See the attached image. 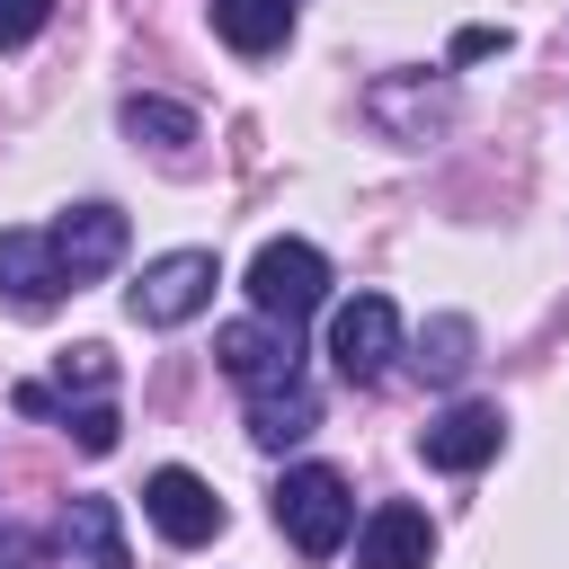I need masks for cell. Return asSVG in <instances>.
<instances>
[{
  "mask_svg": "<svg viewBox=\"0 0 569 569\" xmlns=\"http://www.w3.org/2000/svg\"><path fill=\"white\" fill-rule=\"evenodd\" d=\"M276 533H284L302 560H329V551L356 533L347 471H329V462H293V471L276 480Z\"/></svg>",
  "mask_w": 569,
  "mask_h": 569,
  "instance_id": "1",
  "label": "cell"
},
{
  "mask_svg": "<svg viewBox=\"0 0 569 569\" xmlns=\"http://www.w3.org/2000/svg\"><path fill=\"white\" fill-rule=\"evenodd\" d=\"M249 302H258L267 320L302 329V320L329 302V258H320L311 240H267V249L249 258Z\"/></svg>",
  "mask_w": 569,
  "mask_h": 569,
  "instance_id": "2",
  "label": "cell"
},
{
  "mask_svg": "<svg viewBox=\"0 0 569 569\" xmlns=\"http://www.w3.org/2000/svg\"><path fill=\"white\" fill-rule=\"evenodd\" d=\"M213 284H222L213 249H169V258L142 267V284L124 293V311H133L142 329H178V320H196V311L213 302Z\"/></svg>",
  "mask_w": 569,
  "mask_h": 569,
  "instance_id": "3",
  "label": "cell"
},
{
  "mask_svg": "<svg viewBox=\"0 0 569 569\" xmlns=\"http://www.w3.org/2000/svg\"><path fill=\"white\" fill-rule=\"evenodd\" d=\"M391 356H400V311H391V293H356V302H338L329 311V365H338V382H382L391 373Z\"/></svg>",
  "mask_w": 569,
  "mask_h": 569,
  "instance_id": "4",
  "label": "cell"
},
{
  "mask_svg": "<svg viewBox=\"0 0 569 569\" xmlns=\"http://www.w3.org/2000/svg\"><path fill=\"white\" fill-rule=\"evenodd\" d=\"M213 356H222V373L258 400V391H284V382H302V347H293V329L284 320H222L213 329Z\"/></svg>",
  "mask_w": 569,
  "mask_h": 569,
  "instance_id": "5",
  "label": "cell"
},
{
  "mask_svg": "<svg viewBox=\"0 0 569 569\" xmlns=\"http://www.w3.org/2000/svg\"><path fill=\"white\" fill-rule=\"evenodd\" d=\"M142 516L160 525V542H178V551H196V542H213L231 516H222V498L187 471V462H160L151 480H142Z\"/></svg>",
  "mask_w": 569,
  "mask_h": 569,
  "instance_id": "6",
  "label": "cell"
},
{
  "mask_svg": "<svg viewBox=\"0 0 569 569\" xmlns=\"http://www.w3.org/2000/svg\"><path fill=\"white\" fill-rule=\"evenodd\" d=\"M62 293H71V276L53 258V231H0V302L27 311V320H44Z\"/></svg>",
  "mask_w": 569,
  "mask_h": 569,
  "instance_id": "7",
  "label": "cell"
},
{
  "mask_svg": "<svg viewBox=\"0 0 569 569\" xmlns=\"http://www.w3.org/2000/svg\"><path fill=\"white\" fill-rule=\"evenodd\" d=\"M498 445H507V418H498L489 400H453V409L427 418V436H418V453H427L436 471H480V462H498Z\"/></svg>",
  "mask_w": 569,
  "mask_h": 569,
  "instance_id": "8",
  "label": "cell"
},
{
  "mask_svg": "<svg viewBox=\"0 0 569 569\" xmlns=\"http://www.w3.org/2000/svg\"><path fill=\"white\" fill-rule=\"evenodd\" d=\"M427 560H436V525H427V507L382 498V507L356 525V569H427Z\"/></svg>",
  "mask_w": 569,
  "mask_h": 569,
  "instance_id": "9",
  "label": "cell"
},
{
  "mask_svg": "<svg viewBox=\"0 0 569 569\" xmlns=\"http://www.w3.org/2000/svg\"><path fill=\"white\" fill-rule=\"evenodd\" d=\"M53 258H62L71 284L107 276V267L124 258V213H116V204H71V213L53 222Z\"/></svg>",
  "mask_w": 569,
  "mask_h": 569,
  "instance_id": "10",
  "label": "cell"
},
{
  "mask_svg": "<svg viewBox=\"0 0 569 569\" xmlns=\"http://www.w3.org/2000/svg\"><path fill=\"white\" fill-rule=\"evenodd\" d=\"M373 124L391 133V142H427L445 116H453V89L445 80H373Z\"/></svg>",
  "mask_w": 569,
  "mask_h": 569,
  "instance_id": "11",
  "label": "cell"
},
{
  "mask_svg": "<svg viewBox=\"0 0 569 569\" xmlns=\"http://www.w3.org/2000/svg\"><path fill=\"white\" fill-rule=\"evenodd\" d=\"M311 427H320L311 382H284V391H258V400H249V445H258V453H284V445H302Z\"/></svg>",
  "mask_w": 569,
  "mask_h": 569,
  "instance_id": "12",
  "label": "cell"
},
{
  "mask_svg": "<svg viewBox=\"0 0 569 569\" xmlns=\"http://www.w3.org/2000/svg\"><path fill=\"white\" fill-rule=\"evenodd\" d=\"M62 542L80 551V569H133L116 498H71V516H62Z\"/></svg>",
  "mask_w": 569,
  "mask_h": 569,
  "instance_id": "13",
  "label": "cell"
},
{
  "mask_svg": "<svg viewBox=\"0 0 569 569\" xmlns=\"http://www.w3.org/2000/svg\"><path fill=\"white\" fill-rule=\"evenodd\" d=\"M213 36L231 53H276L293 36V0H213Z\"/></svg>",
  "mask_w": 569,
  "mask_h": 569,
  "instance_id": "14",
  "label": "cell"
},
{
  "mask_svg": "<svg viewBox=\"0 0 569 569\" xmlns=\"http://www.w3.org/2000/svg\"><path fill=\"white\" fill-rule=\"evenodd\" d=\"M471 347H480V329H471L462 311H445V320L418 329V373H427V382H462V373H471Z\"/></svg>",
  "mask_w": 569,
  "mask_h": 569,
  "instance_id": "15",
  "label": "cell"
},
{
  "mask_svg": "<svg viewBox=\"0 0 569 569\" xmlns=\"http://www.w3.org/2000/svg\"><path fill=\"white\" fill-rule=\"evenodd\" d=\"M116 124H124L133 142H151V151L196 142V107H178V98H124V107H116Z\"/></svg>",
  "mask_w": 569,
  "mask_h": 569,
  "instance_id": "16",
  "label": "cell"
},
{
  "mask_svg": "<svg viewBox=\"0 0 569 569\" xmlns=\"http://www.w3.org/2000/svg\"><path fill=\"white\" fill-rule=\"evenodd\" d=\"M116 382V356L89 338V347H62V391H107Z\"/></svg>",
  "mask_w": 569,
  "mask_h": 569,
  "instance_id": "17",
  "label": "cell"
},
{
  "mask_svg": "<svg viewBox=\"0 0 569 569\" xmlns=\"http://www.w3.org/2000/svg\"><path fill=\"white\" fill-rule=\"evenodd\" d=\"M62 427H71V445H80V453H116V436H124V418H116L107 400H89V409H71Z\"/></svg>",
  "mask_w": 569,
  "mask_h": 569,
  "instance_id": "18",
  "label": "cell"
},
{
  "mask_svg": "<svg viewBox=\"0 0 569 569\" xmlns=\"http://www.w3.org/2000/svg\"><path fill=\"white\" fill-rule=\"evenodd\" d=\"M44 18H53V0H0V44H27Z\"/></svg>",
  "mask_w": 569,
  "mask_h": 569,
  "instance_id": "19",
  "label": "cell"
},
{
  "mask_svg": "<svg viewBox=\"0 0 569 569\" xmlns=\"http://www.w3.org/2000/svg\"><path fill=\"white\" fill-rule=\"evenodd\" d=\"M480 53H507V27H462L453 36V62H480Z\"/></svg>",
  "mask_w": 569,
  "mask_h": 569,
  "instance_id": "20",
  "label": "cell"
},
{
  "mask_svg": "<svg viewBox=\"0 0 569 569\" xmlns=\"http://www.w3.org/2000/svg\"><path fill=\"white\" fill-rule=\"evenodd\" d=\"M9 400H18V418H53V409H62V400H53V391H44V382H18V391H9Z\"/></svg>",
  "mask_w": 569,
  "mask_h": 569,
  "instance_id": "21",
  "label": "cell"
},
{
  "mask_svg": "<svg viewBox=\"0 0 569 569\" xmlns=\"http://www.w3.org/2000/svg\"><path fill=\"white\" fill-rule=\"evenodd\" d=\"M18 560H27V542H18V533H0V569H18Z\"/></svg>",
  "mask_w": 569,
  "mask_h": 569,
  "instance_id": "22",
  "label": "cell"
}]
</instances>
